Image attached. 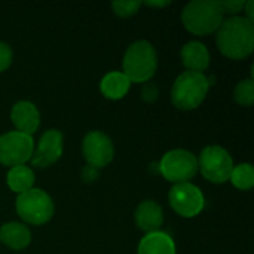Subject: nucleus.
<instances>
[{
	"label": "nucleus",
	"mask_w": 254,
	"mask_h": 254,
	"mask_svg": "<svg viewBox=\"0 0 254 254\" xmlns=\"http://www.w3.org/2000/svg\"><path fill=\"white\" fill-rule=\"evenodd\" d=\"M219 51L231 60H246L254 51V25L246 16L223 19L216 31Z\"/></svg>",
	"instance_id": "nucleus-1"
},
{
	"label": "nucleus",
	"mask_w": 254,
	"mask_h": 254,
	"mask_svg": "<svg viewBox=\"0 0 254 254\" xmlns=\"http://www.w3.org/2000/svg\"><path fill=\"white\" fill-rule=\"evenodd\" d=\"M223 16L217 0H193L185 6L182 22L189 33L195 36H208L219 30Z\"/></svg>",
	"instance_id": "nucleus-2"
},
{
	"label": "nucleus",
	"mask_w": 254,
	"mask_h": 254,
	"mask_svg": "<svg viewBox=\"0 0 254 254\" xmlns=\"http://www.w3.org/2000/svg\"><path fill=\"white\" fill-rule=\"evenodd\" d=\"M122 68V73L129 79L131 83L149 82L158 68L156 49L147 40H137L131 43L125 51Z\"/></svg>",
	"instance_id": "nucleus-3"
},
{
	"label": "nucleus",
	"mask_w": 254,
	"mask_h": 254,
	"mask_svg": "<svg viewBox=\"0 0 254 254\" xmlns=\"http://www.w3.org/2000/svg\"><path fill=\"white\" fill-rule=\"evenodd\" d=\"M210 86L205 74L183 71L173 83L171 101L179 110H195L205 100Z\"/></svg>",
	"instance_id": "nucleus-4"
},
{
	"label": "nucleus",
	"mask_w": 254,
	"mask_h": 254,
	"mask_svg": "<svg viewBox=\"0 0 254 254\" xmlns=\"http://www.w3.org/2000/svg\"><path fill=\"white\" fill-rule=\"evenodd\" d=\"M15 208L18 216L28 225L42 226L46 225L55 211V205L52 198L42 189H30L21 195H18Z\"/></svg>",
	"instance_id": "nucleus-5"
},
{
	"label": "nucleus",
	"mask_w": 254,
	"mask_h": 254,
	"mask_svg": "<svg viewBox=\"0 0 254 254\" xmlns=\"http://www.w3.org/2000/svg\"><path fill=\"white\" fill-rule=\"evenodd\" d=\"M161 176L174 185L188 183L198 173V158L185 149L167 152L158 164Z\"/></svg>",
	"instance_id": "nucleus-6"
},
{
	"label": "nucleus",
	"mask_w": 254,
	"mask_h": 254,
	"mask_svg": "<svg viewBox=\"0 0 254 254\" xmlns=\"http://www.w3.org/2000/svg\"><path fill=\"white\" fill-rule=\"evenodd\" d=\"M234 167L232 156L220 146H207L202 149L198 159V170H201L202 176L214 185L226 183Z\"/></svg>",
	"instance_id": "nucleus-7"
},
{
	"label": "nucleus",
	"mask_w": 254,
	"mask_h": 254,
	"mask_svg": "<svg viewBox=\"0 0 254 254\" xmlns=\"http://www.w3.org/2000/svg\"><path fill=\"white\" fill-rule=\"evenodd\" d=\"M34 140L28 134L9 131L0 135V164L4 167L25 165L33 156Z\"/></svg>",
	"instance_id": "nucleus-8"
},
{
	"label": "nucleus",
	"mask_w": 254,
	"mask_h": 254,
	"mask_svg": "<svg viewBox=\"0 0 254 254\" xmlns=\"http://www.w3.org/2000/svg\"><path fill=\"white\" fill-rule=\"evenodd\" d=\"M168 201L171 208L186 219L196 217L205 207V198L201 189L192 183H179L174 185L168 193Z\"/></svg>",
	"instance_id": "nucleus-9"
},
{
	"label": "nucleus",
	"mask_w": 254,
	"mask_h": 254,
	"mask_svg": "<svg viewBox=\"0 0 254 254\" xmlns=\"http://www.w3.org/2000/svg\"><path fill=\"white\" fill-rule=\"evenodd\" d=\"M82 153L86 165L97 170L109 165L115 158V146L109 135L101 131H91L83 137Z\"/></svg>",
	"instance_id": "nucleus-10"
},
{
	"label": "nucleus",
	"mask_w": 254,
	"mask_h": 254,
	"mask_svg": "<svg viewBox=\"0 0 254 254\" xmlns=\"http://www.w3.org/2000/svg\"><path fill=\"white\" fill-rule=\"evenodd\" d=\"M63 155V134L58 129H48L42 134L37 149L33 152L31 164L37 168H46L55 164Z\"/></svg>",
	"instance_id": "nucleus-11"
},
{
	"label": "nucleus",
	"mask_w": 254,
	"mask_h": 254,
	"mask_svg": "<svg viewBox=\"0 0 254 254\" xmlns=\"http://www.w3.org/2000/svg\"><path fill=\"white\" fill-rule=\"evenodd\" d=\"M10 121L18 132L33 135L40 125V113L31 101H18L10 110Z\"/></svg>",
	"instance_id": "nucleus-12"
},
{
	"label": "nucleus",
	"mask_w": 254,
	"mask_h": 254,
	"mask_svg": "<svg viewBox=\"0 0 254 254\" xmlns=\"http://www.w3.org/2000/svg\"><path fill=\"white\" fill-rule=\"evenodd\" d=\"M134 220L143 232H146V234L158 232V231H161V226L164 225L162 207L152 199L143 201L135 208Z\"/></svg>",
	"instance_id": "nucleus-13"
},
{
	"label": "nucleus",
	"mask_w": 254,
	"mask_h": 254,
	"mask_svg": "<svg viewBox=\"0 0 254 254\" xmlns=\"http://www.w3.org/2000/svg\"><path fill=\"white\" fill-rule=\"evenodd\" d=\"M180 58L182 64L186 67L188 71L193 73H202L208 68L210 65V52L205 48L204 43L192 40L186 43L182 51H180Z\"/></svg>",
	"instance_id": "nucleus-14"
},
{
	"label": "nucleus",
	"mask_w": 254,
	"mask_h": 254,
	"mask_svg": "<svg viewBox=\"0 0 254 254\" xmlns=\"http://www.w3.org/2000/svg\"><path fill=\"white\" fill-rule=\"evenodd\" d=\"M0 243H3L10 250L21 252L30 246L31 232L24 223L9 222L0 228Z\"/></svg>",
	"instance_id": "nucleus-15"
},
{
	"label": "nucleus",
	"mask_w": 254,
	"mask_h": 254,
	"mask_svg": "<svg viewBox=\"0 0 254 254\" xmlns=\"http://www.w3.org/2000/svg\"><path fill=\"white\" fill-rule=\"evenodd\" d=\"M138 254H176V243L174 240L162 231L146 234L140 244Z\"/></svg>",
	"instance_id": "nucleus-16"
},
{
	"label": "nucleus",
	"mask_w": 254,
	"mask_h": 254,
	"mask_svg": "<svg viewBox=\"0 0 254 254\" xmlns=\"http://www.w3.org/2000/svg\"><path fill=\"white\" fill-rule=\"evenodd\" d=\"M129 88L131 82L122 71H110L100 82V91L109 100L124 98L128 94Z\"/></svg>",
	"instance_id": "nucleus-17"
},
{
	"label": "nucleus",
	"mask_w": 254,
	"mask_h": 254,
	"mask_svg": "<svg viewBox=\"0 0 254 254\" xmlns=\"http://www.w3.org/2000/svg\"><path fill=\"white\" fill-rule=\"evenodd\" d=\"M6 183H7V186H9V189L12 192L21 195V193L33 189V185H34V173L27 165L12 167L7 171Z\"/></svg>",
	"instance_id": "nucleus-18"
},
{
	"label": "nucleus",
	"mask_w": 254,
	"mask_h": 254,
	"mask_svg": "<svg viewBox=\"0 0 254 254\" xmlns=\"http://www.w3.org/2000/svg\"><path fill=\"white\" fill-rule=\"evenodd\" d=\"M229 180L240 190H250L254 186V168L252 164L244 162L234 167Z\"/></svg>",
	"instance_id": "nucleus-19"
},
{
	"label": "nucleus",
	"mask_w": 254,
	"mask_h": 254,
	"mask_svg": "<svg viewBox=\"0 0 254 254\" xmlns=\"http://www.w3.org/2000/svg\"><path fill=\"white\" fill-rule=\"evenodd\" d=\"M234 98L238 104L244 107H250L254 103V80L253 79H246L241 80L235 91H234Z\"/></svg>",
	"instance_id": "nucleus-20"
},
{
	"label": "nucleus",
	"mask_w": 254,
	"mask_h": 254,
	"mask_svg": "<svg viewBox=\"0 0 254 254\" xmlns=\"http://www.w3.org/2000/svg\"><path fill=\"white\" fill-rule=\"evenodd\" d=\"M141 6H143L141 1H113L112 3L113 12L121 18H128V16L135 15Z\"/></svg>",
	"instance_id": "nucleus-21"
},
{
	"label": "nucleus",
	"mask_w": 254,
	"mask_h": 254,
	"mask_svg": "<svg viewBox=\"0 0 254 254\" xmlns=\"http://www.w3.org/2000/svg\"><path fill=\"white\" fill-rule=\"evenodd\" d=\"M219 4H220V9H222L223 15L225 13L235 15V13H238L240 10L244 9L246 1L244 0L243 1L241 0H222V1H219Z\"/></svg>",
	"instance_id": "nucleus-22"
},
{
	"label": "nucleus",
	"mask_w": 254,
	"mask_h": 254,
	"mask_svg": "<svg viewBox=\"0 0 254 254\" xmlns=\"http://www.w3.org/2000/svg\"><path fill=\"white\" fill-rule=\"evenodd\" d=\"M12 58L13 54L10 46L4 42H0V73L9 68V65L12 64Z\"/></svg>",
	"instance_id": "nucleus-23"
},
{
	"label": "nucleus",
	"mask_w": 254,
	"mask_h": 254,
	"mask_svg": "<svg viewBox=\"0 0 254 254\" xmlns=\"http://www.w3.org/2000/svg\"><path fill=\"white\" fill-rule=\"evenodd\" d=\"M158 95H159V89H158V86H156L155 83H146V85L143 86L141 97H143L144 101L153 103V101L158 98Z\"/></svg>",
	"instance_id": "nucleus-24"
},
{
	"label": "nucleus",
	"mask_w": 254,
	"mask_h": 254,
	"mask_svg": "<svg viewBox=\"0 0 254 254\" xmlns=\"http://www.w3.org/2000/svg\"><path fill=\"white\" fill-rule=\"evenodd\" d=\"M82 179H83V182H86V183H91V182L97 180V179H98V170L94 168V167H91V165H86V167L82 170Z\"/></svg>",
	"instance_id": "nucleus-25"
},
{
	"label": "nucleus",
	"mask_w": 254,
	"mask_h": 254,
	"mask_svg": "<svg viewBox=\"0 0 254 254\" xmlns=\"http://www.w3.org/2000/svg\"><path fill=\"white\" fill-rule=\"evenodd\" d=\"M144 6H149V7H165V6H168V4H171V1L170 0H159V1H141Z\"/></svg>",
	"instance_id": "nucleus-26"
},
{
	"label": "nucleus",
	"mask_w": 254,
	"mask_h": 254,
	"mask_svg": "<svg viewBox=\"0 0 254 254\" xmlns=\"http://www.w3.org/2000/svg\"><path fill=\"white\" fill-rule=\"evenodd\" d=\"M253 0H249V1H246V6H244V9H246V13H247V19L249 21H252L253 22V16H254V12H253Z\"/></svg>",
	"instance_id": "nucleus-27"
}]
</instances>
